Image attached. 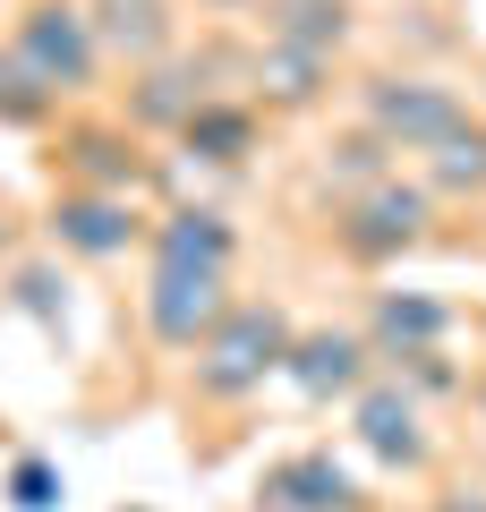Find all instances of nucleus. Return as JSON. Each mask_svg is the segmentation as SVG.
<instances>
[{
	"mask_svg": "<svg viewBox=\"0 0 486 512\" xmlns=\"http://www.w3.org/2000/svg\"><path fill=\"white\" fill-rule=\"evenodd\" d=\"M333 9H342V0H333Z\"/></svg>",
	"mask_w": 486,
	"mask_h": 512,
	"instance_id": "obj_16",
	"label": "nucleus"
},
{
	"mask_svg": "<svg viewBox=\"0 0 486 512\" xmlns=\"http://www.w3.org/2000/svg\"><path fill=\"white\" fill-rule=\"evenodd\" d=\"M43 111H52V94L26 77L18 52H0V120H43Z\"/></svg>",
	"mask_w": 486,
	"mask_h": 512,
	"instance_id": "obj_12",
	"label": "nucleus"
},
{
	"mask_svg": "<svg viewBox=\"0 0 486 512\" xmlns=\"http://www.w3.org/2000/svg\"><path fill=\"white\" fill-rule=\"evenodd\" d=\"M52 487H60L52 461H18V470H9V495H18V512H43V504H52Z\"/></svg>",
	"mask_w": 486,
	"mask_h": 512,
	"instance_id": "obj_15",
	"label": "nucleus"
},
{
	"mask_svg": "<svg viewBox=\"0 0 486 512\" xmlns=\"http://www.w3.org/2000/svg\"><path fill=\"white\" fill-rule=\"evenodd\" d=\"M290 342L299 333H290V316L273 299H239L214 325V342L197 350V402H248L273 367H290Z\"/></svg>",
	"mask_w": 486,
	"mask_h": 512,
	"instance_id": "obj_1",
	"label": "nucleus"
},
{
	"mask_svg": "<svg viewBox=\"0 0 486 512\" xmlns=\"http://www.w3.org/2000/svg\"><path fill=\"white\" fill-rule=\"evenodd\" d=\"M231 222L222 214H205V205H188V214H162L154 222V256H180V265H222L231 274Z\"/></svg>",
	"mask_w": 486,
	"mask_h": 512,
	"instance_id": "obj_10",
	"label": "nucleus"
},
{
	"mask_svg": "<svg viewBox=\"0 0 486 512\" xmlns=\"http://www.w3.org/2000/svg\"><path fill=\"white\" fill-rule=\"evenodd\" d=\"M418 222H427V197H410V188H376L367 205H350L342 222V248L350 256H393L418 239Z\"/></svg>",
	"mask_w": 486,
	"mask_h": 512,
	"instance_id": "obj_7",
	"label": "nucleus"
},
{
	"mask_svg": "<svg viewBox=\"0 0 486 512\" xmlns=\"http://www.w3.org/2000/svg\"><path fill=\"white\" fill-rule=\"evenodd\" d=\"M265 512H359V487L350 470H333V453H290L265 470Z\"/></svg>",
	"mask_w": 486,
	"mask_h": 512,
	"instance_id": "obj_5",
	"label": "nucleus"
},
{
	"mask_svg": "<svg viewBox=\"0 0 486 512\" xmlns=\"http://www.w3.org/2000/svg\"><path fill=\"white\" fill-rule=\"evenodd\" d=\"M188 146H214V163H239L248 120H239V111H197V120H188Z\"/></svg>",
	"mask_w": 486,
	"mask_h": 512,
	"instance_id": "obj_13",
	"label": "nucleus"
},
{
	"mask_svg": "<svg viewBox=\"0 0 486 512\" xmlns=\"http://www.w3.org/2000/svg\"><path fill=\"white\" fill-rule=\"evenodd\" d=\"M435 325H444V308H427V299H384V342H427Z\"/></svg>",
	"mask_w": 486,
	"mask_h": 512,
	"instance_id": "obj_14",
	"label": "nucleus"
},
{
	"mask_svg": "<svg viewBox=\"0 0 486 512\" xmlns=\"http://www.w3.org/2000/svg\"><path fill=\"white\" fill-rule=\"evenodd\" d=\"M222 282H231L222 265H180V256H154V282H145V333H154L162 350H205V342H214V325L239 308Z\"/></svg>",
	"mask_w": 486,
	"mask_h": 512,
	"instance_id": "obj_2",
	"label": "nucleus"
},
{
	"mask_svg": "<svg viewBox=\"0 0 486 512\" xmlns=\"http://www.w3.org/2000/svg\"><path fill=\"white\" fill-rule=\"evenodd\" d=\"M435 154H444V163H435V180H444V188H461V180L486 188V128H452Z\"/></svg>",
	"mask_w": 486,
	"mask_h": 512,
	"instance_id": "obj_11",
	"label": "nucleus"
},
{
	"mask_svg": "<svg viewBox=\"0 0 486 512\" xmlns=\"http://www.w3.org/2000/svg\"><path fill=\"white\" fill-rule=\"evenodd\" d=\"M18 60H26V77H35L43 94H77V86H94V26H86V9H69V0H35L18 18Z\"/></svg>",
	"mask_w": 486,
	"mask_h": 512,
	"instance_id": "obj_3",
	"label": "nucleus"
},
{
	"mask_svg": "<svg viewBox=\"0 0 486 512\" xmlns=\"http://www.w3.org/2000/svg\"><path fill=\"white\" fill-rule=\"evenodd\" d=\"M52 231L69 239L77 256H128V239H137V214H128V197H103V188H69V197L52 205Z\"/></svg>",
	"mask_w": 486,
	"mask_h": 512,
	"instance_id": "obj_6",
	"label": "nucleus"
},
{
	"mask_svg": "<svg viewBox=\"0 0 486 512\" xmlns=\"http://www.w3.org/2000/svg\"><path fill=\"white\" fill-rule=\"evenodd\" d=\"M376 128L418 154V146H444L452 128H469V111H461V94H452V86H427V77H384V86H376Z\"/></svg>",
	"mask_w": 486,
	"mask_h": 512,
	"instance_id": "obj_4",
	"label": "nucleus"
},
{
	"mask_svg": "<svg viewBox=\"0 0 486 512\" xmlns=\"http://www.w3.org/2000/svg\"><path fill=\"white\" fill-rule=\"evenodd\" d=\"M359 359H367V342H359V333H307V342H290V376H299V393H307V402L359 393Z\"/></svg>",
	"mask_w": 486,
	"mask_h": 512,
	"instance_id": "obj_8",
	"label": "nucleus"
},
{
	"mask_svg": "<svg viewBox=\"0 0 486 512\" xmlns=\"http://www.w3.org/2000/svg\"><path fill=\"white\" fill-rule=\"evenodd\" d=\"M359 436L376 444L384 461H401V470L427 461V427H418V402H410V393H367V402H359Z\"/></svg>",
	"mask_w": 486,
	"mask_h": 512,
	"instance_id": "obj_9",
	"label": "nucleus"
}]
</instances>
